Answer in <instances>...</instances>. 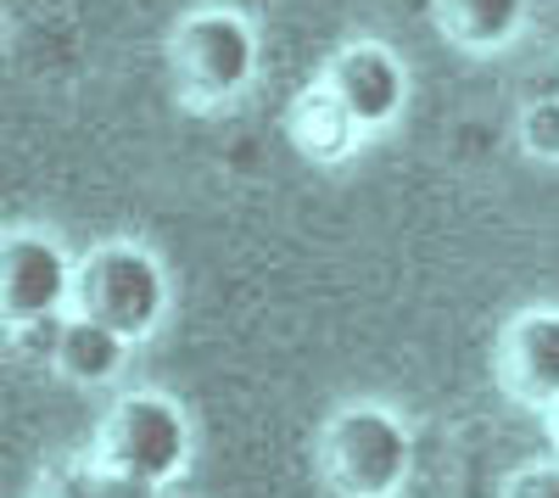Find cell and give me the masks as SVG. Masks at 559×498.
<instances>
[{"label":"cell","instance_id":"12","mask_svg":"<svg viewBox=\"0 0 559 498\" xmlns=\"http://www.w3.org/2000/svg\"><path fill=\"white\" fill-rule=\"evenodd\" d=\"M503 498H559V460L521 465L515 476L503 482Z\"/></svg>","mask_w":559,"mask_h":498},{"label":"cell","instance_id":"5","mask_svg":"<svg viewBox=\"0 0 559 498\" xmlns=\"http://www.w3.org/2000/svg\"><path fill=\"white\" fill-rule=\"evenodd\" d=\"M73 275H79V258H68L57 236L7 230V241H0V313H7V331L73 313Z\"/></svg>","mask_w":559,"mask_h":498},{"label":"cell","instance_id":"8","mask_svg":"<svg viewBox=\"0 0 559 498\" xmlns=\"http://www.w3.org/2000/svg\"><path fill=\"white\" fill-rule=\"evenodd\" d=\"M129 347H134L129 336L84 320V313H68L62 336H57V353H51V376L79 387V392H102L129 370Z\"/></svg>","mask_w":559,"mask_h":498},{"label":"cell","instance_id":"9","mask_svg":"<svg viewBox=\"0 0 559 498\" xmlns=\"http://www.w3.org/2000/svg\"><path fill=\"white\" fill-rule=\"evenodd\" d=\"M292 141H297V152H308L313 163H336V157H347L353 146H358V118L336 102V90L324 84V79H313L302 96L292 102Z\"/></svg>","mask_w":559,"mask_h":498},{"label":"cell","instance_id":"1","mask_svg":"<svg viewBox=\"0 0 559 498\" xmlns=\"http://www.w3.org/2000/svg\"><path fill=\"white\" fill-rule=\"evenodd\" d=\"M313 465L336 498H397L414 471V431L386 403H342L319 426Z\"/></svg>","mask_w":559,"mask_h":498},{"label":"cell","instance_id":"4","mask_svg":"<svg viewBox=\"0 0 559 498\" xmlns=\"http://www.w3.org/2000/svg\"><path fill=\"white\" fill-rule=\"evenodd\" d=\"M168 79L179 102L224 107L258 79V28L241 12H191L168 34Z\"/></svg>","mask_w":559,"mask_h":498},{"label":"cell","instance_id":"10","mask_svg":"<svg viewBox=\"0 0 559 498\" xmlns=\"http://www.w3.org/2000/svg\"><path fill=\"white\" fill-rule=\"evenodd\" d=\"M437 28L459 45V51L492 57L526 28V0H431Z\"/></svg>","mask_w":559,"mask_h":498},{"label":"cell","instance_id":"6","mask_svg":"<svg viewBox=\"0 0 559 498\" xmlns=\"http://www.w3.org/2000/svg\"><path fill=\"white\" fill-rule=\"evenodd\" d=\"M336 90V102L358 118V129H386L403 107H408V68L392 45L381 39H353L324 62L319 73Z\"/></svg>","mask_w":559,"mask_h":498},{"label":"cell","instance_id":"3","mask_svg":"<svg viewBox=\"0 0 559 498\" xmlns=\"http://www.w3.org/2000/svg\"><path fill=\"white\" fill-rule=\"evenodd\" d=\"M73 313L96 320L129 342H146L168 313V269L140 241H96L79 258Z\"/></svg>","mask_w":559,"mask_h":498},{"label":"cell","instance_id":"2","mask_svg":"<svg viewBox=\"0 0 559 498\" xmlns=\"http://www.w3.org/2000/svg\"><path fill=\"white\" fill-rule=\"evenodd\" d=\"M191 420L168 392H123L102 415L96 465L123 487H168L191 465Z\"/></svg>","mask_w":559,"mask_h":498},{"label":"cell","instance_id":"13","mask_svg":"<svg viewBox=\"0 0 559 498\" xmlns=\"http://www.w3.org/2000/svg\"><path fill=\"white\" fill-rule=\"evenodd\" d=\"M548 437H554V448H559V403L548 410Z\"/></svg>","mask_w":559,"mask_h":498},{"label":"cell","instance_id":"11","mask_svg":"<svg viewBox=\"0 0 559 498\" xmlns=\"http://www.w3.org/2000/svg\"><path fill=\"white\" fill-rule=\"evenodd\" d=\"M521 152L537 163H559V96H543L521 112Z\"/></svg>","mask_w":559,"mask_h":498},{"label":"cell","instance_id":"7","mask_svg":"<svg viewBox=\"0 0 559 498\" xmlns=\"http://www.w3.org/2000/svg\"><path fill=\"white\" fill-rule=\"evenodd\" d=\"M498 387L543 415L559 403V308H526L503 325Z\"/></svg>","mask_w":559,"mask_h":498}]
</instances>
